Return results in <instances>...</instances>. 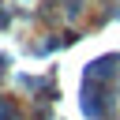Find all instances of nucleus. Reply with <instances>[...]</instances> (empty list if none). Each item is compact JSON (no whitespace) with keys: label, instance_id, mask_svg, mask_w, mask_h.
Listing matches in <instances>:
<instances>
[{"label":"nucleus","instance_id":"1","mask_svg":"<svg viewBox=\"0 0 120 120\" xmlns=\"http://www.w3.org/2000/svg\"><path fill=\"white\" fill-rule=\"evenodd\" d=\"M0 120H19V116H15V109H11V105H8V101H4V105H0Z\"/></svg>","mask_w":120,"mask_h":120},{"label":"nucleus","instance_id":"2","mask_svg":"<svg viewBox=\"0 0 120 120\" xmlns=\"http://www.w3.org/2000/svg\"><path fill=\"white\" fill-rule=\"evenodd\" d=\"M4 22H8V11H0V26H4Z\"/></svg>","mask_w":120,"mask_h":120}]
</instances>
